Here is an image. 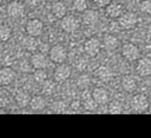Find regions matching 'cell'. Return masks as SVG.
Wrapping results in <instances>:
<instances>
[{"label": "cell", "instance_id": "cell-13", "mask_svg": "<svg viewBox=\"0 0 151 138\" xmlns=\"http://www.w3.org/2000/svg\"><path fill=\"white\" fill-rule=\"evenodd\" d=\"M121 85H122L123 90L128 93H132V92L135 91L137 89L136 81L134 79V77L130 76V75H125L122 78Z\"/></svg>", "mask_w": 151, "mask_h": 138}, {"label": "cell", "instance_id": "cell-30", "mask_svg": "<svg viewBox=\"0 0 151 138\" xmlns=\"http://www.w3.org/2000/svg\"><path fill=\"white\" fill-rule=\"evenodd\" d=\"M2 1H3V0H0V3H1V2H2Z\"/></svg>", "mask_w": 151, "mask_h": 138}, {"label": "cell", "instance_id": "cell-26", "mask_svg": "<svg viewBox=\"0 0 151 138\" xmlns=\"http://www.w3.org/2000/svg\"><path fill=\"white\" fill-rule=\"evenodd\" d=\"M94 2L98 7H106L111 3V0H94Z\"/></svg>", "mask_w": 151, "mask_h": 138}, {"label": "cell", "instance_id": "cell-29", "mask_svg": "<svg viewBox=\"0 0 151 138\" xmlns=\"http://www.w3.org/2000/svg\"><path fill=\"white\" fill-rule=\"evenodd\" d=\"M5 113H5L3 109H1V108H0V114H5Z\"/></svg>", "mask_w": 151, "mask_h": 138}, {"label": "cell", "instance_id": "cell-14", "mask_svg": "<svg viewBox=\"0 0 151 138\" xmlns=\"http://www.w3.org/2000/svg\"><path fill=\"white\" fill-rule=\"evenodd\" d=\"M7 12L11 17L17 18V17H19L20 15H22V13L24 12V7L20 3H19L17 1H13L9 4Z\"/></svg>", "mask_w": 151, "mask_h": 138}, {"label": "cell", "instance_id": "cell-12", "mask_svg": "<svg viewBox=\"0 0 151 138\" xmlns=\"http://www.w3.org/2000/svg\"><path fill=\"white\" fill-rule=\"evenodd\" d=\"M123 12V6L119 3H110L106 6V13L111 19L119 18Z\"/></svg>", "mask_w": 151, "mask_h": 138}, {"label": "cell", "instance_id": "cell-19", "mask_svg": "<svg viewBox=\"0 0 151 138\" xmlns=\"http://www.w3.org/2000/svg\"><path fill=\"white\" fill-rule=\"evenodd\" d=\"M52 13L57 17V18H63L65 13H66V7L65 5L61 3V2H57L54 3L52 5Z\"/></svg>", "mask_w": 151, "mask_h": 138}, {"label": "cell", "instance_id": "cell-25", "mask_svg": "<svg viewBox=\"0 0 151 138\" xmlns=\"http://www.w3.org/2000/svg\"><path fill=\"white\" fill-rule=\"evenodd\" d=\"M89 82V80L87 76H81L78 80V85L82 89L84 87H86Z\"/></svg>", "mask_w": 151, "mask_h": 138}, {"label": "cell", "instance_id": "cell-3", "mask_svg": "<svg viewBox=\"0 0 151 138\" xmlns=\"http://www.w3.org/2000/svg\"><path fill=\"white\" fill-rule=\"evenodd\" d=\"M137 21H138L137 15L135 13H134V12H131L122 13L119 16V25L124 29L133 28L137 24Z\"/></svg>", "mask_w": 151, "mask_h": 138}, {"label": "cell", "instance_id": "cell-28", "mask_svg": "<svg viewBox=\"0 0 151 138\" xmlns=\"http://www.w3.org/2000/svg\"><path fill=\"white\" fill-rule=\"evenodd\" d=\"M148 37L151 39V25L150 26V27H149V29H148Z\"/></svg>", "mask_w": 151, "mask_h": 138}, {"label": "cell", "instance_id": "cell-16", "mask_svg": "<svg viewBox=\"0 0 151 138\" xmlns=\"http://www.w3.org/2000/svg\"><path fill=\"white\" fill-rule=\"evenodd\" d=\"M31 62H32L33 66L35 69L44 68L46 66V64H47L46 58L42 53H35V54H34L32 56V58H31Z\"/></svg>", "mask_w": 151, "mask_h": 138}, {"label": "cell", "instance_id": "cell-8", "mask_svg": "<svg viewBox=\"0 0 151 138\" xmlns=\"http://www.w3.org/2000/svg\"><path fill=\"white\" fill-rule=\"evenodd\" d=\"M136 72L142 77L149 76L151 74V60L148 58H142L138 61Z\"/></svg>", "mask_w": 151, "mask_h": 138}, {"label": "cell", "instance_id": "cell-1", "mask_svg": "<svg viewBox=\"0 0 151 138\" xmlns=\"http://www.w3.org/2000/svg\"><path fill=\"white\" fill-rule=\"evenodd\" d=\"M67 57L66 49L61 44L54 45L50 51V59L52 62L56 64L63 63Z\"/></svg>", "mask_w": 151, "mask_h": 138}, {"label": "cell", "instance_id": "cell-9", "mask_svg": "<svg viewBox=\"0 0 151 138\" xmlns=\"http://www.w3.org/2000/svg\"><path fill=\"white\" fill-rule=\"evenodd\" d=\"M84 49H85V51L88 55H89L91 57L96 56L100 51L99 40L96 39V37H92V38L88 39L84 44Z\"/></svg>", "mask_w": 151, "mask_h": 138}, {"label": "cell", "instance_id": "cell-10", "mask_svg": "<svg viewBox=\"0 0 151 138\" xmlns=\"http://www.w3.org/2000/svg\"><path fill=\"white\" fill-rule=\"evenodd\" d=\"M92 98L98 105H104L109 100L108 92L103 88H96L92 92Z\"/></svg>", "mask_w": 151, "mask_h": 138}, {"label": "cell", "instance_id": "cell-17", "mask_svg": "<svg viewBox=\"0 0 151 138\" xmlns=\"http://www.w3.org/2000/svg\"><path fill=\"white\" fill-rule=\"evenodd\" d=\"M104 47L108 51H114L119 47V42L116 36L111 35H108L104 37Z\"/></svg>", "mask_w": 151, "mask_h": 138}, {"label": "cell", "instance_id": "cell-23", "mask_svg": "<svg viewBox=\"0 0 151 138\" xmlns=\"http://www.w3.org/2000/svg\"><path fill=\"white\" fill-rule=\"evenodd\" d=\"M73 7L78 12H84L87 10L88 4L86 0H74Z\"/></svg>", "mask_w": 151, "mask_h": 138}, {"label": "cell", "instance_id": "cell-2", "mask_svg": "<svg viewBox=\"0 0 151 138\" xmlns=\"http://www.w3.org/2000/svg\"><path fill=\"white\" fill-rule=\"evenodd\" d=\"M131 105L134 111L142 113V112H145L146 110H148V108L150 106V102H149L148 98L145 95L138 94V95H135L132 98Z\"/></svg>", "mask_w": 151, "mask_h": 138}, {"label": "cell", "instance_id": "cell-7", "mask_svg": "<svg viewBox=\"0 0 151 138\" xmlns=\"http://www.w3.org/2000/svg\"><path fill=\"white\" fill-rule=\"evenodd\" d=\"M71 67L66 65V64H63L61 63L55 70L54 72V78L57 82H64L65 80H67L70 75H71Z\"/></svg>", "mask_w": 151, "mask_h": 138}, {"label": "cell", "instance_id": "cell-11", "mask_svg": "<svg viewBox=\"0 0 151 138\" xmlns=\"http://www.w3.org/2000/svg\"><path fill=\"white\" fill-rule=\"evenodd\" d=\"M15 78V72L10 67L0 70V85H9Z\"/></svg>", "mask_w": 151, "mask_h": 138}, {"label": "cell", "instance_id": "cell-18", "mask_svg": "<svg viewBox=\"0 0 151 138\" xmlns=\"http://www.w3.org/2000/svg\"><path fill=\"white\" fill-rule=\"evenodd\" d=\"M29 105L34 111H42L45 108L46 102H45V99L42 98V97L36 96V97L32 98V99L29 102Z\"/></svg>", "mask_w": 151, "mask_h": 138}, {"label": "cell", "instance_id": "cell-27", "mask_svg": "<svg viewBox=\"0 0 151 138\" xmlns=\"http://www.w3.org/2000/svg\"><path fill=\"white\" fill-rule=\"evenodd\" d=\"M25 2L27 4H28L30 6H36L39 4L40 0H25Z\"/></svg>", "mask_w": 151, "mask_h": 138}, {"label": "cell", "instance_id": "cell-15", "mask_svg": "<svg viewBox=\"0 0 151 138\" xmlns=\"http://www.w3.org/2000/svg\"><path fill=\"white\" fill-rule=\"evenodd\" d=\"M98 18H99L98 12L96 11H93V10L86 11L82 16L83 22L87 25H89V26L96 24L98 20Z\"/></svg>", "mask_w": 151, "mask_h": 138}, {"label": "cell", "instance_id": "cell-24", "mask_svg": "<svg viewBox=\"0 0 151 138\" xmlns=\"http://www.w3.org/2000/svg\"><path fill=\"white\" fill-rule=\"evenodd\" d=\"M140 9L142 12L151 14V2L150 0H142L140 4Z\"/></svg>", "mask_w": 151, "mask_h": 138}, {"label": "cell", "instance_id": "cell-6", "mask_svg": "<svg viewBox=\"0 0 151 138\" xmlns=\"http://www.w3.org/2000/svg\"><path fill=\"white\" fill-rule=\"evenodd\" d=\"M61 27L66 32H73L79 27L78 20L73 15H65L60 22Z\"/></svg>", "mask_w": 151, "mask_h": 138}, {"label": "cell", "instance_id": "cell-4", "mask_svg": "<svg viewBox=\"0 0 151 138\" xmlns=\"http://www.w3.org/2000/svg\"><path fill=\"white\" fill-rule=\"evenodd\" d=\"M122 56L129 61H134L140 57V50L131 43H125L122 47Z\"/></svg>", "mask_w": 151, "mask_h": 138}, {"label": "cell", "instance_id": "cell-22", "mask_svg": "<svg viewBox=\"0 0 151 138\" xmlns=\"http://www.w3.org/2000/svg\"><path fill=\"white\" fill-rule=\"evenodd\" d=\"M16 101H17V104L19 105V106H20V107L27 106L30 102L28 97L26 94H23V93L18 94V96L16 97Z\"/></svg>", "mask_w": 151, "mask_h": 138}, {"label": "cell", "instance_id": "cell-5", "mask_svg": "<svg viewBox=\"0 0 151 138\" xmlns=\"http://www.w3.org/2000/svg\"><path fill=\"white\" fill-rule=\"evenodd\" d=\"M43 26L41 20L38 19H33L27 21L26 26V30L27 34L31 36H39L42 33Z\"/></svg>", "mask_w": 151, "mask_h": 138}, {"label": "cell", "instance_id": "cell-21", "mask_svg": "<svg viewBox=\"0 0 151 138\" xmlns=\"http://www.w3.org/2000/svg\"><path fill=\"white\" fill-rule=\"evenodd\" d=\"M34 78L37 82H43L47 79V74L43 70V68L36 69V71L34 74Z\"/></svg>", "mask_w": 151, "mask_h": 138}, {"label": "cell", "instance_id": "cell-20", "mask_svg": "<svg viewBox=\"0 0 151 138\" xmlns=\"http://www.w3.org/2000/svg\"><path fill=\"white\" fill-rule=\"evenodd\" d=\"M12 30L8 26H1L0 27V41L5 42L11 37Z\"/></svg>", "mask_w": 151, "mask_h": 138}]
</instances>
